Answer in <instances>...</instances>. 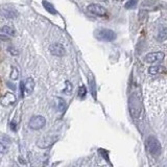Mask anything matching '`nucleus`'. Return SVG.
Masks as SVG:
<instances>
[{
    "instance_id": "obj_1",
    "label": "nucleus",
    "mask_w": 167,
    "mask_h": 167,
    "mask_svg": "<svg viewBox=\"0 0 167 167\" xmlns=\"http://www.w3.org/2000/svg\"><path fill=\"white\" fill-rule=\"evenodd\" d=\"M129 109L133 118H139L142 113V100L139 93H133L129 98Z\"/></svg>"
},
{
    "instance_id": "obj_2",
    "label": "nucleus",
    "mask_w": 167,
    "mask_h": 167,
    "mask_svg": "<svg viewBox=\"0 0 167 167\" xmlns=\"http://www.w3.org/2000/svg\"><path fill=\"white\" fill-rule=\"evenodd\" d=\"M145 147H146L147 152L153 156H158L162 150L160 141L153 136H149L145 140Z\"/></svg>"
},
{
    "instance_id": "obj_20",
    "label": "nucleus",
    "mask_w": 167,
    "mask_h": 167,
    "mask_svg": "<svg viewBox=\"0 0 167 167\" xmlns=\"http://www.w3.org/2000/svg\"><path fill=\"white\" fill-rule=\"evenodd\" d=\"M7 152V146L3 142L0 141V153H5Z\"/></svg>"
},
{
    "instance_id": "obj_3",
    "label": "nucleus",
    "mask_w": 167,
    "mask_h": 167,
    "mask_svg": "<svg viewBox=\"0 0 167 167\" xmlns=\"http://www.w3.org/2000/svg\"><path fill=\"white\" fill-rule=\"evenodd\" d=\"M95 37L100 41H105V42H110L114 41L116 39V34L113 30H107V28H102V30H95Z\"/></svg>"
},
{
    "instance_id": "obj_4",
    "label": "nucleus",
    "mask_w": 167,
    "mask_h": 167,
    "mask_svg": "<svg viewBox=\"0 0 167 167\" xmlns=\"http://www.w3.org/2000/svg\"><path fill=\"white\" fill-rule=\"evenodd\" d=\"M34 82L31 78H27L25 81L21 83V92L23 96H28L34 92Z\"/></svg>"
},
{
    "instance_id": "obj_18",
    "label": "nucleus",
    "mask_w": 167,
    "mask_h": 167,
    "mask_svg": "<svg viewBox=\"0 0 167 167\" xmlns=\"http://www.w3.org/2000/svg\"><path fill=\"white\" fill-rule=\"evenodd\" d=\"M137 2H138L137 0H129L124 6H125V9H133L134 6H136Z\"/></svg>"
},
{
    "instance_id": "obj_17",
    "label": "nucleus",
    "mask_w": 167,
    "mask_h": 167,
    "mask_svg": "<svg viewBox=\"0 0 167 167\" xmlns=\"http://www.w3.org/2000/svg\"><path fill=\"white\" fill-rule=\"evenodd\" d=\"M86 93H87L86 87H85V86H81V87H79V89H78V96H79V98L83 99L84 97L86 96Z\"/></svg>"
},
{
    "instance_id": "obj_15",
    "label": "nucleus",
    "mask_w": 167,
    "mask_h": 167,
    "mask_svg": "<svg viewBox=\"0 0 167 167\" xmlns=\"http://www.w3.org/2000/svg\"><path fill=\"white\" fill-rule=\"evenodd\" d=\"M161 71H163V67H160V66H152L148 69V73L152 75H156V74L160 73Z\"/></svg>"
},
{
    "instance_id": "obj_9",
    "label": "nucleus",
    "mask_w": 167,
    "mask_h": 167,
    "mask_svg": "<svg viewBox=\"0 0 167 167\" xmlns=\"http://www.w3.org/2000/svg\"><path fill=\"white\" fill-rule=\"evenodd\" d=\"M0 101H1V105H4V107H10V105H12L13 103H15L16 96L12 93V92H7V93H5L3 96L1 97Z\"/></svg>"
},
{
    "instance_id": "obj_6",
    "label": "nucleus",
    "mask_w": 167,
    "mask_h": 167,
    "mask_svg": "<svg viewBox=\"0 0 167 167\" xmlns=\"http://www.w3.org/2000/svg\"><path fill=\"white\" fill-rule=\"evenodd\" d=\"M50 54L55 55V57H63L66 54L65 47L61 43H54L49 46Z\"/></svg>"
},
{
    "instance_id": "obj_5",
    "label": "nucleus",
    "mask_w": 167,
    "mask_h": 167,
    "mask_svg": "<svg viewBox=\"0 0 167 167\" xmlns=\"http://www.w3.org/2000/svg\"><path fill=\"white\" fill-rule=\"evenodd\" d=\"M46 124V119L43 116H34L30 120V128L33 129H40L44 128V125Z\"/></svg>"
},
{
    "instance_id": "obj_8",
    "label": "nucleus",
    "mask_w": 167,
    "mask_h": 167,
    "mask_svg": "<svg viewBox=\"0 0 167 167\" xmlns=\"http://www.w3.org/2000/svg\"><path fill=\"white\" fill-rule=\"evenodd\" d=\"M88 10L91 12L92 14L94 15H97V16H100V17H103V16H107L108 13H107V10L105 9L103 6L99 4H91L88 6Z\"/></svg>"
},
{
    "instance_id": "obj_10",
    "label": "nucleus",
    "mask_w": 167,
    "mask_h": 167,
    "mask_svg": "<svg viewBox=\"0 0 167 167\" xmlns=\"http://www.w3.org/2000/svg\"><path fill=\"white\" fill-rule=\"evenodd\" d=\"M57 139H58L57 137H46V138H43V139L40 140V141L37 143V145H38L39 147H41V148H47V147H49L54 142L57 141Z\"/></svg>"
},
{
    "instance_id": "obj_13",
    "label": "nucleus",
    "mask_w": 167,
    "mask_h": 167,
    "mask_svg": "<svg viewBox=\"0 0 167 167\" xmlns=\"http://www.w3.org/2000/svg\"><path fill=\"white\" fill-rule=\"evenodd\" d=\"M42 4H43L44 9H46L47 12L50 13V14H52V15H55V14H57V10H54V5L50 3V2L46 1V0H43V1H42Z\"/></svg>"
},
{
    "instance_id": "obj_7",
    "label": "nucleus",
    "mask_w": 167,
    "mask_h": 167,
    "mask_svg": "<svg viewBox=\"0 0 167 167\" xmlns=\"http://www.w3.org/2000/svg\"><path fill=\"white\" fill-rule=\"evenodd\" d=\"M165 54L163 52L159 51V52H152V54H148L144 57V61L146 63H157L163 61Z\"/></svg>"
},
{
    "instance_id": "obj_14",
    "label": "nucleus",
    "mask_w": 167,
    "mask_h": 167,
    "mask_svg": "<svg viewBox=\"0 0 167 167\" xmlns=\"http://www.w3.org/2000/svg\"><path fill=\"white\" fill-rule=\"evenodd\" d=\"M0 33L3 34H6V36H14L15 30H14V28H12L10 26L5 25V26H3V27L0 28Z\"/></svg>"
},
{
    "instance_id": "obj_11",
    "label": "nucleus",
    "mask_w": 167,
    "mask_h": 167,
    "mask_svg": "<svg viewBox=\"0 0 167 167\" xmlns=\"http://www.w3.org/2000/svg\"><path fill=\"white\" fill-rule=\"evenodd\" d=\"M1 14L4 18H9V19H13L18 16V12L12 7H3L1 10Z\"/></svg>"
},
{
    "instance_id": "obj_19",
    "label": "nucleus",
    "mask_w": 167,
    "mask_h": 167,
    "mask_svg": "<svg viewBox=\"0 0 167 167\" xmlns=\"http://www.w3.org/2000/svg\"><path fill=\"white\" fill-rule=\"evenodd\" d=\"M71 92H72V85H71L70 82H66V87L64 89V93L70 94Z\"/></svg>"
},
{
    "instance_id": "obj_12",
    "label": "nucleus",
    "mask_w": 167,
    "mask_h": 167,
    "mask_svg": "<svg viewBox=\"0 0 167 167\" xmlns=\"http://www.w3.org/2000/svg\"><path fill=\"white\" fill-rule=\"evenodd\" d=\"M55 108H57V110L59 111L60 113H64L65 110H66V102L65 100L63 98H59L55 99Z\"/></svg>"
},
{
    "instance_id": "obj_23",
    "label": "nucleus",
    "mask_w": 167,
    "mask_h": 167,
    "mask_svg": "<svg viewBox=\"0 0 167 167\" xmlns=\"http://www.w3.org/2000/svg\"><path fill=\"white\" fill-rule=\"evenodd\" d=\"M0 39H2V40H6V37H0Z\"/></svg>"
},
{
    "instance_id": "obj_21",
    "label": "nucleus",
    "mask_w": 167,
    "mask_h": 167,
    "mask_svg": "<svg viewBox=\"0 0 167 167\" xmlns=\"http://www.w3.org/2000/svg\"><path fill=\"white\" fill-rule=\"evenodd\" d=\"M90 87H91V91H92V93H93V95L95 96V93H96V90H95V84H94V81L90 83Z\"/></svg>"
},
{
    "instance_id": "obj_22",
    "label": "nucleus",
    "mask_w": 167,
    "mask_h": 167,
    "mask_svg": "<svg viewBox=\"0 0 167 167\" xmlns=\"http://www.w3.org/2000/svg\"><path fill=\"white\" fill-rule=\"evenodd\" d=\"M99 153H101L103 156H105V160H109V157L107 156V153L105 152V149H99Z\"/></svg>"
},
{
    "instance_id": "obj_16",
    "label": "nucleus",
    "mask_w": 167,
    "mask_h": 167,
    "mask_svg": "<svg viewBox=\"0 0 167 167\" xmlns=\"http://www.w3.org/2000/svg\"><path fill=\"white\" fill-rule=\"evenodd\" d=\"M18 78H19V71H18V69L16 67H13L12 73H10V78H12L13 81H15V79H17Z\"/></svg>"
}]
</instances>
